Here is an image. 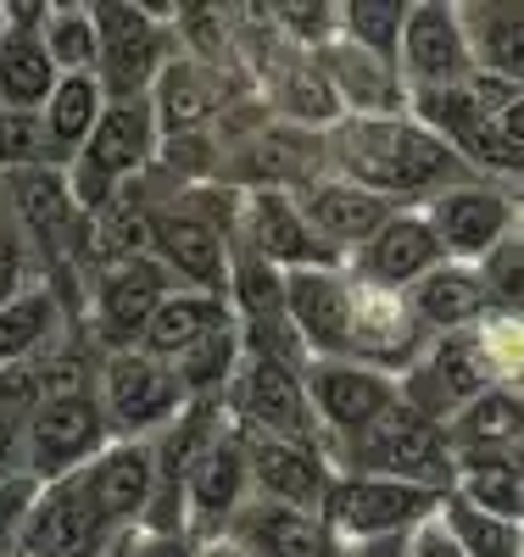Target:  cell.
Here are the masks:
<instances>
[{"mask_svg": "<svg viewBox=\"0 0 524 557\" xmlns=\"http://www.w3.org/2000/svg\"><path fill=\"white\" fill-rule=\"evenodd\" d=\"M241 441H246V474H252L257 502L318 513L329 480H336L318 441H273V435H252V430H241Z\"/></svg>", "mask_w": 524, "mask_h": 557, "instance_id": "obj_13", "label": "cell"}, {"mask_svg": "<svg viewBox=\"0 0 524 557\" xmlns=\"http://www.w3.org/2000/svg\"><path fill=\"white\" fill-rule=\"evenodd\" d=\"M291 196H296L307 228L336 257H352L357 246H368L379 235V223H386L391 212H402V207H391L386 196L363 190V184H352V178H313V184H302V190H291Z\"/></svg>", "mask_w": 524, "mask_h": 557, "instance_id": "obj_18", "label": "cell"}, {"mask_svg": "<svg viewBox=\"0 0 524 557\" xmlns=\"http://www.w3.org/2000/svg\"><path fill=\"white\" fill-rule=\"evenodd\" d=\"M441 240L436 228L424 223V212H391L386 223H379V235L368 246L352 251V268L368 290L379 296H402L407 285H418L430 268H441Z\"/></svg>", "mask_w": 524, "mask_h": 557, "instance_id": "obj_17", "label": "cell"}, {"mask_svg": "<svg viewBox=\"0 0 524 557\" xmlns=\"http://www.w3.org/2000/svg\"><path fill=\"white\" fill-rule=\"evenodd\" d=\"M57 323H62V312H57L51 290H39V285L17 290L7 307H0V362H28L45 341L57 335Z\"/></svg>", "mask_w": 524, "mask_h": 557, "instance_id": "obj_33", "label": "cell"}, {"mask_svg": "<svg viewBox=\"0 0 524 557\" xmlns=\"http://www.w3.org/2000/svg\"><path fill=\"white\" fill-rule=\"evenodd\" d=\"M441 430H447L452 457H463V451H513L524 441V391L497 380L474 401H463Z\"/></svg>", "mask_w": 524, "mask_h": 557, "instance_id": "obj_27", "label": "cell"}, {"mask_svg": "<svg viewBox=\"0 0 524 557\" xmlns=\"http://www.w3.org/2000/svg\"><path fill=\"white\" fill-rule=\"evenodd\" d=\"M112 524L89 502L78 474L51 480L17 524V557H107Z\"/></svg>", "mask_w": 524, "mask_h": 557, "instance_id": "obj_8", "label": "cell"}, {"mask_svg": "<svg viewBox=\"0 0 524 557\" xmlns=\"http://www.w3.org/2000/svg\"><path fill=\"white\" fill-rule=\"evenodd\" d=\"M436 491H418L402 480H374V474H336L318 502V519L336 541H391L418 530L436 513Z\"/></svg>", "mask_w": 524, "mask_h": 557, "instance_id": "obj_3", "label": "cell"}, {"mask_svg": "<svg viewBox=\"0 0 524 557\" xmlns=\"http://www.w3.org/2000/svg\"><path fill=\"white\" fill-rule=\"evenodd\" d=\"M107 96L101 84H95V73H73V78H57L51 101L39 107V139H45V157L57 162H73L84 151V139L95 128V117H101Z\"/></svg>", "mask_w": 524, "mask_h": 557, "instance_id": "obj_28", "label": "cell"}, {"mask_svg": "<svg viewBox=\"0 0 524 557\" xmlns=\"http://www.w3.org/2000/svg\"><path fill=\"white\" fill-rule=\"evenodd\" d=\"M402 296H407V318L418 323L424 335H468L474 323L491 312L480 278H474V268H463V262L430 268V273H424L418 285H407Z\"/></svg>", "mask_w": 524, "mask_h": 557, "instance_id": "obj_26", "label": "cell"}, {"mask_svg": "<svg viewBox=\"0 0 524 557\" xmlns=\"http://www.w3.org/2000/svg\"><path fill=\"white\" fill-rule=\"evenodd\" d=\"M17 290H28V278H23V240H17L12 223H0V307H7Z\"/></svg>", "mask_w": 524, "mask_h": 557, "instance_id": "obj_40", "label": "cell"}, {"mask_svg": "<svg viewBox=\"0 0 524 557\" xmlns=\"http://www.w3.org/2000/svg\"><path fill=\"white\" fill-rule=\"evenodd\" d=\"M168 290H173V278L157 257L112 262L101 278H95V335H101L112 351H134Z\"/></svg>", "mask_w": 524, "mask_h": 557, "instance_id": "obj_16", "label": "cell"}, {"mask_svg": "<svg viewBox=\"0 0 524 557\" xmlns=\"http://www.w3.org/2000/svg\"><path fill=\"white\" fill-rule=\"evenodd\" d=\"M34 34L45 45V57H51L57 78L95 73V23H89V7H45Z\"/></svg>", "mask_w": 524, "mask_h": 557, "instance_id": "obj_35", "label": "cell"}, {"mask_svg": "<svg viewBox=\"0 0 524 557\" xmlns=\"http://www.w3.org/2000/svg\"><path fill=\"white\" fill-rule=\"evenodd\" d=\"M407 557H468V552L452 541V530L441 524V513H430L418 530H407Z\"/></svg>", "mask_w": 524, "mask_h": 557, "instance_id": "obj_39", "label": "cell"}, {"mask_svg": "<svg viewBox=\"0 0 524 557\" xmlns=\"http://www.w3.org/2000/svg\"><path fill=\"white\" fill-rule=\"evenodd\" d=\"M284 112H291L296 123H336L341 117V96H336V84H329V73L296 62L291 73H284Z\"/></svg>", "mask_w": 524, "mask_h": 557, "instance_id": "obj_38", "label": "cell"}, {"mask_svg": "<svg viewBox=\"0 0 524 557\" xmlns=\"http://www.w3.org/2000/svg\"><path fill=\"white\" fill-rule=\"evenodd\" d=\"M95 23V84L107 101L151 96L162 73V28L146 7H89Z\"/></svg>", "mask_w": 524, "mask_h": 557, "instance_id": "obj_6", "label": "cell"}, {"mask_svg": "<svg viewBox=\"0 0 524 557\" xmlns=\"http://www.w3.org/2000/svg\"><path fill=\"white\" fill-rule=\"evenodd\" d=\"M336 557H407V535H391V541H336Z\"/></svg>", "mask_w": 524, "mask_h": 557, "instance_id": "obj_42", "label": "cell"}, {"mask_svg": "<svg viewBox=\"0 0 524 557\" xmlns=\"http://www.w3.org/2000/svg\"><path fill=\"white\" fill-rule=\"evenodd\" d=\"M402 17L407 7H386V0H352V7H336V23L346 34L352 51L374 57V62H397V39H402Z\"/></svg>", "mask_w": 524, "mask_h": 557, "instance_id": "obj_36", "label": "cell"}, {"mask_svg": "<svg viewBox=\"0 0 524 557\" xmlns=\"http://www.w3.org/2000/svg\"><path fill=\"white\" fill-rule=\"evenodd\" d=\"M474 278L486 290V307L497 312H524V235H508L474 262Z\"/></svg>", "mask_w": 524, "mask_h": 557, "instance_id": "obj_37", "label": "cell"}, {"mask_svg": "<svg viewBox=\"0 0 524 557\" xmlns=\"http://www.w3.org/2000/svg\"><path fill=\"white\" fill-rule=\"evenodd\" d=\"M241 235H246V257L268 262L273 273H302V268H341V257L329 251L291 190H246L241 201Z\"/></svg>", "mask_w": 524, "mask_h": 557, "instance_id": "obj_10", "label": "cell"}, {"mask_svg": "<svg viewBox=\"0 0 524 557\" xmlns=\"http://www.w3.org/2000/svg\"><path fill=\"white\" fill-rule=\"evenodd\" d=\"M234 412H241V430H252V435L318 441V424H313V407H307V391H302L296 368L246 357L241 374H234Z\"/></svg>", "mask_w": 524, "mask_h": 557, "instance_id": "obj_14", "label": "cell"}, {"mask_svg": "<svg viewBox=\"0 0 524 557\" xmlns=\"http://www.w3.org/2000/svg\"><path fill=\"white\" fill-rule=\"evenodd\" d=\"M162 268H168V278H179V285H190V290H218L223 296V285H229V240H223V228L207 218V212H184V207H173V212H162L157 218V251H151Z\"/></svg>", "mask_w": 524, "mask_h": 557, "instance_id": "obj_22", "label": "cell"}, {"mask_svg": "<svg viewBox=\"0 0 524 557\" xmlns=\"http://www.w3.org/2000/svg\"><path fill=\"white\" fill-rule=\"evenodd\" d=\"M95 407L107 418V435L146 441L151 430H168L184 412V391H179L168 362H157L146 351H112L107 380H101V401Z\"/></svg>", "mask_w": 524, "mask_h": 557, "instance_id": "obj_7", "label": "cell"}, {"mask_svg": "<svg viewBox=\"0 0 524 557\" xmlns=\"http://www.w3.org/2000/svg\"><path fill=\"white\" fill-rule=\"evenodd\" d=\"M336 162L346 168L352 184L386 196L391 207L413 201V196L436 201L441 190L474 184V168L447 146V139H436L424 123H402V117H352V123H341Z\"/></svg>", "mask_w": 524, "mask_h": 557, "instance_id": "obj_1", "label": "cell"}, {"mask_svg": "<svg viewBox=\"0 0 524 557\" xmlns=\"http://www.w3.org/2000/svg\"><path fill=\"white\" fill-rule=\"evenodd\" d=\"M89 502L101 507V519L112 530L146 519V507L157 496V451L151 441H107L101 451H95L84 469H78Z\"/></svg>", "mask_w": 524, "mask_h": 557, "instance_id": "obj_19", "label": "cell"}, {"mask_svg": "<svg viewBox=\"0 0 524 557\" xmlns=\"http://www.w3.org/2000/svg\"><path fill=\"white\" fill-rule=\"evenodd\" d=\"M0 190H7V207H12V228L28 235L34 246L45 251H73V223H78V207L68 196V173L51 168V162H34V168H17V173H0Z\"/></svg>", "mask_w": 524, "mask_h": 557, "instance_id": "obj_21", "label": "cell"}, {"mask_svg": "<svg viewBox=\"0 0 524 557\" xmlns=\"http://www.w3.org/2000/svg\"><path fill=\"white\" fill-rule=\"evenodd\" d=\"M436 513L468 557H524V524H513V519H491L458 496H441Z\"/></svg>", "mask_w": 524, "mask_h": 557, "instance_id": "obj_34", "label": "cell"}, {"mask_svg": "<svg viewBox=\"0 0 524 557\" xmlns=\"http://www.w3.org/2000/svg\"><path fill=\"white\" fill-rule=\"evenodd\" d=\"M241 362H246V346H241V330L234 323H223L218 335H207L202 346H190L173 368V380L184 391V401H202V396H218L234 385V374H241Z\"/></svg>", "mask_w": 524, "mask_h": 557, "instance_id": "obj_32", "label": "cell"}, {"mask_svg": "<svg viewBox=\"0 0 524 557\" xmlns=\"http://www.w3.org/2000/svg\"><path fill=\"white\" fill-rule=\"evenodd\" d=\"M23 451V441H17V418H7L0 412V480L12 474V457Z\"/></svg>", "mask_w": 524, "mask_h": 557, "instance_id": "obj_43", "label": "cell"}, {"mask_svg": "<svg viewBox=\"0 0 524 557\" xmlns=\"http://www.w3.org/2000/svg\"><path fill=\"white\" fill-rule=\"evenodd\" d=\"M196 557H246V552H241V546H234V541L223 535V541H207V546H202Z\"/></svg>", "mask_w": 524, "mask_h": 557, "instance_id": "obj_44", "label": "cell"}, {"mask_svg": "<svg viewBox=\"0 0 524 557\" xmlns=\"http://www.w3.org/2000/svg\"><path fill=\"white\" fill-rule=\"evenodd\" d=\"M341 474H374V480H402L418 491L447 496L452 485V446L447 430L430 424L424 412H413L407 401L386 407L368 430H357L352 441H341Z\"/></svg>", "mask_w": 524, "mask_h": 557, "instance_id": "obj_2", "label": "cell"}, {"mask_svg": "<svg viewBox=\"0 0 524 557\" xmlns=\"http://www.w3.org/2000/svg\"><path fill=\"white\" fill-rule=\"evenodd\" d=\"M508 462H513V474H519V491H524V441L508 451Z\"/></svg>", "mask_w": 524, "mask_h": 557, "instance_id": "obj_45", "label": "cell"}, {"mask_svg": "<svg viewBox=\"0 0 524 557\" xmlns=\"http://www.w3.org/2000/svg\"><path fill=\"white\" fill-rule=\"evenodd\" d=\"M229 541L246 557H336V535L324 530L318 513L273 507V502H246L229 519Z\"/></svg>", "mask_w": 524, "mask_h": 557, "instance_id": "obj_23", "label": "cell"}, {"mask_svg": "<svg viewBox=\"0 0 524 557\" xmlns=\"http://www.w3.org/2000/svg\"><path fill=\"white\" fill-rule=\"evenodd\" d=\"M397 62H402L413 89H458L474 73L458 7H407L402 39H397Z\"/></svg>", "mask_w": 524, "mask_h": 557, "instance_id": "obj_15", "label": "cell"}, {"mask_svg": "<svg viewBox=\"0 0 524 557\" xmlns=\"http://www.w3.org/2000/svg\"><path fill=\"white\" fill-rule=\"evenodd\" d=\"M123 557H196V552H190V541L179 530H146Z\"/></svg>", "mask_w": 524, "mask_h": 557, "instance_id": "obj_41", "label": "cell"}, {"mask_svg": "<svg viewBox=\"0 0 524 557\" xmlns=\"http://www.w3.org/2000/svg\"><path fill=\"white\" fill-rule=\"evenodd\" d=\"M302 391L313 407L318 441H336V446L352 441L357 430H368L379 412L402 401L397 374H379V368L352 362V357H313L302 368Z\"/></svg>", "mask_w": 524, "mask_h": 557, "instance_id": "obj_4", "label": "cell"}, {"mask_svg": "<svg viewBox=\"0 0 524 557\" xmlns=\"http://www.w3.org/2000/svg\"><path fill=\"white\" fill-rule=\"evenodd\" d=\"M151 112H157V128L168 134H190L202 128L212 112H218V84L207 67L196 62H168L151 84Z\"/></svg>", "mask_w": 524, "mask_h": 557, "instance_id": "obj_31", "label": "cell"}, {"mask_svg": "<svg viewBox=\"0 0 524 557\" xmlns=\"http://www.w3.org/2000/svg\"><path fill=\"white\" fill-rule=\"evenodd\" d=\"M352 285L341 268H302V273H284V323L291 335L302 341L307 362L313 357H346L352 346Z\"/></svg>", "mask_w": 524, "mask_h": 557, "instance_id": "obj_11", "label": "cell"}, {"mask_svg": "<svg viewBox=\"0 0 524 557\" xmlns=\"http://www.w3.org/2000/svg\"><path fill=\"white\" fill-rule=\"evenodd\" d=\"M474 73H491L524 89V7H458Z\"/></svg>", "mask_w": 524, "mask_h": 557, "instance_id": "obj_29", "label": "cell"}, {"mask_svg": "<svg viewBox=\"0 0 524 557\" xmlns=\"http://www.w3.org/2000/svg\"><path fill=\"white\" fill-rule=\"evenodd\" d=\"M223 323H234V312H229V301H223L218 290L173 285V290L157 301V312H151V323H146V335H139L134 351H146V357H157V362H179L190 346H202L207 335H218Z\"/></svg>", "mask_w": 524, "mask_h": 557, "instance_id": "obj_25", "label": "cell"}, {"mask_svg": "<svg viewBox=\"0 0 524 557\" xmlns=\"http://www.w3.org/2000/svg\"><path fill=\"white\" fill-rule=\"evenodd\" d=\"M513 218H519V207L502 190H491V184H458V190H441L424 207V223L436 228L441 257L463 262V268H474L491 246H502L513 235Z\"/></svg>", "mask_w": 524, "mask_h": 557, "instance_id": "obj_12", "label": "cell"}, {"mask_svg": "<svg viewBox=\"0 0 524 557\" xmlns=\"http://www.w3.org/2000/svg\"><path fill=\"white\" fill-rule=\"evenodd\" d=\"M246 491H252V474H246V441H241V424L234 430H218L207 441V451L190 462L184 474V502L202 524H229L234 513L246 507Z\"/></svg>", "mask_w": 524, "mask_h": 557, "instance_id": "obj_24", "label": "cell"}, {"mask_svg": "<svg viewBox=\"0 0 524 557\" xmlns=\"http://www.w3.org/2000/svg\"><path fill=\"white\" fill-rule=\"evenodd\" d=\"M402 385V401L413 412H424L430 424H447V418L474 401L486 385H497V368H491V351L468 335H436V346L413 362V374L397 380Z\"/></svg>", "mask_w": 524, "mask_h": 557, "instance_id": "obj_9", "label": "cell"}, {"mask_svg": "<svg viewBox=\"0 0 524 557\" xmlns=\"http://www.w3.org/2000/svg\"><path fill=\"white\" fill-rule=\"evenodd\" d=\"M447 496L480 507V513H491V519L524 524V491H519V474H513L508 451H463V457H452Z\"/></svg>", "mask_w": 524, "mask_h": 557, "instance_id": "obj_30", "label": "cell"}, {"mask_svg": "<svg viewBox=\"0 0 524 557\" xmlns=\"http://www.w3.org/2000/svg\"><path fill=\"white\" fill-rule=\"evenodd\" d=\"M0 12H7V23H0V112L34 117L57 89V67L34 34L45 7H0Z\"/></svg>", "mask_w": 524, "mask_h": 557, "instance_id": "obj_20", "label": "cell"}, {"mask_svg": "<svg viewBox=\"0 0 524 557\" xmlns=\"http://www.w3.org/2000/svg\"><path fill=\"white\" fill-rule=\"evenodd\" d=\"M17 441H23V457H28V480L39 474L51 485L62 474H78L84 462L107 446V418H101L89 391L57 396V401H39L28 418H17Z\"/></svg>", "mask_w": 524, "mask_h": 557, "instance_id": "obj_5", "label": "cell"}]
</instances>
